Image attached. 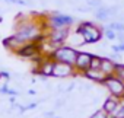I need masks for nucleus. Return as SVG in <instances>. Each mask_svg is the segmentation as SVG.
I'll list each match as a JSON object with an SVG mask.
<instances>
[{
	"label": "nucleus",
	"instance_id": "2eb2a0df",
	"mask_svg": "<svg viewBox=\"0 0 124 118\" xmlns=\"http://www.w3.org/2000/svg\"><path fill=\"white\" fill-rule=\"evenodd\" d=\"M104 37H107V39H117V32L112 29V28H109L108 25L104 28Z\"/></svg>",
	"mask_w": 124,
	"mask_h": 118
},
{
	"label": "nucleus",
	"instance_id": "393cba45",
	"mask_svg": "<svg viewBox=\"0 0 124 118\" xmlns=\"http://www.w3.org/2000/svg\"><path fill=\"white\" fill-rule=\"evenodd\" d=\"M0 77H2V74H0Z\"/></svg>",
	"mask_w": 124,
	"mask_h": 118
},
{
	"label": "nucleus",
	"instance_id": "f03ea898",
	"mask_svg": "<svg viewBox=\"0 0 124 118\" xmlns=\"http://www.w3.org/2000/svg\"><path fill=\"white\" fill-rule=\"evenodd\" d=\"M39 26L34 22H21L19 26H16V32L15 37H18L22 42H28V41H37L39 34Z\"/></svg>",
	"mask_w": 124,
	"mask_h": 118
},
{
	"label": "nucleus",
	"instance_id": "aec40b11",
	"mask_svg": "<svg viewBox=\"0 0 124 118\" xmlns=\"http://www.w3.org/2000/svg\"><path fill=\"white\" fill-rule=\"evenodd\" d=\"M114 52H124V42H118L117 45H112Z\"/></svg>",
	"mask_w": 124,
	"mask_h": 118
},
{
	"label": "nucleus",
	"instance_id": "423d86ee",
	"mask_svg": "<svg viewBox=\"0 0 124 118\" xmlns=\"http://www.w3.org/2000/svg\"><path fill=\"white\" fill-rule=\"evenodd\" d=\"M75 73V66H70V64H66V63H61V61H55L54 63V72H53V76L54 77H69Z\"/></svg>",
	"mask_w": 124,
	"mask_h": 118
},
{
	"label": "nucleus",
	"instance_id": "412c9836",
	"mask_svg": "<svg viewBox=\"0 0 124 118\" xmlns=\"http://www.w3.org/2000/svg\"><path fill=\"white\" fill-rule=\"evenodd\" d=\"M109 58H111V60H114V61L117 63V60L120 61V58H121V54H120V52H114V51H112V54L109 55Z\"/></svg>",
	"mask_w": 124,
	"mask_h": 118
},
{
	"label": "nucleus",
	"instance_id": "4468645a",
	"mask_svg": "<svg viewBox=\"0 0 124 118\" xmlns=\"http://www.w3.org/2000/svg\"><path fill=\"white\" fill-rule=\"evenodd\" d=\"M108 26L112 28L117 34H118V32H124V22H120V21H117V19L112 21V22H109Z\"/></svg>",
	"mask_w": 124,
	"mask_h": 118
},
{
	"label": "nucleus",
	"instance_id": "9d476101",
	"mask_svg": "<svg viewBox=\"0 0 124 118\" xmlns=\"http://www.w3.org/2000/svg\"><path fill=\"white\" fill-rule=\"evenodd\" d=\"M120 103H121V99H120V98H117V96H114V95H109V96L104 101L102 109H105V111L111 115V114H114V112L117 111V108L120 106Z\"/></svg>",
	"mask_w": 124,
	"mask_h": 118
},
{
	"label": "nucleus",
	"instance_id": "6e6552de",
	"mask_svg": "<svg viewBox=\"0 0 124 118\" xmlns=\"http://www.w3.org/2000/svg\"><path fill=\"white\" fill-rule=\"evenodd\" d=\"M16 54L21 55V57L31 58V57H34L35 54H38V45H37L35 41H32L31 44H25L23 47H21V48L16 51Z\"/></svg>",
	"mask_w": 124,
	"mask_h": 118
},
{
	"label": "nucleus",
	"instance_id": "20e7f679",
	"mask_svg": "<svg viewBox=\"0 0 124 118\" xmlns=\"http://www.w3.org/2000/svg\"><path fill=\"white\" fill-rule=\"evenodd\" d=\"M102 85L107 88V90L109 92V95H114V96H117L120 99L124 98V82L118 76H115V74L107 76V79L104 80Z\"/></svg>",
	"mask_w": 124,
	"mask_h": 118
},
{
	"label": "nucleus",
	"instance_id": "a211bd4d",
	"mask_svg": "<svg viewBox=\"0 0 124 118\" xmlns=\"http://www.w3.org/2000/svg\"><path fill=\"white\" fill-rule=\"evenodd\" d=\"M91 118H109V114H108L105 109H102V108H101V109H98V111L91 117Z\"/></svg>",
	"mask_w": 124,
	"mask_h": 118
},
{
	"label": "nucleus",
	"instance_id": "5701e85b",
	"mask_svg": "<svg viewBox=\"0 0 124 118\" xmlns=\"http://www.w3.org/2000/svg\"><path fill=\"white\" fill-rule=\"evenodd\" d=\"M0 74H2V77H5V79H9L10 77V74L8 72H0Z\"/></svg>",
	"mask_w": 124,
	"mask_h": 118
},
{
	"label": "nucleus",
	"instance_id": "b1692460",
	"mask_svg": "<svg viewBox=\"0 0 124 118\" xmlns=\"http://www.w3.org/2000/svg\"><path fill=\"white\" fill-rule=\"evenodd\" d=\"M53 115H54V112H47V114H45V117H48V118L53 117Z\"/></svg>",
	"mask_w": 124,
	"mask_h": 118
},
{
	"label": "nucleus",
	"instance_id": "f257e3e1",
	"mask_svg": "<svg viewBox=\"0 0 124 118\" xmlns=\"http://www.w3.org/2000/svg\"><path fill=\"white\" fill-rule=\"evenodd\" d=\"M76 32H79L83 37L85 44L98 42L104 37V28L98 26L93 22H80L79 26H78V29H76Z\"/></svg>",
	"mask_w": 124,
	"mask_h": 118
},
{
	"label": "nucleus",
	"instance_id": "dca6fc26",
	"mask_svg": "<svg viewBox=\"0 0 124 118\" xmlns=\"http://www.w3.org/2000/svg\"><path fill=\"white\" fill-rule=\"evenodd\" d=\"M101 63H102V57H99V55H92L91 69H101Z\"/></svg>",
	"mask_w": 124,
	"mask_h": 118
},
{
	"label": "nucleus",
	"instance_id": "f8f14e48",
	"mask_svg": "<svg viewBox=\"0 0 124 118\" xmlns=\"http://www.w3.org/2000/svg\"><path fill=\"white\" fill-rule=\"evenodd\" d=\"M54 63L55 60H47L39 66V76H53L54 72Z\"/></svg>",
	"mask_w": 124,
	"mask_h": 118
},
{
	"label": "nucleus",
	"instance_id": "6ab92c4d",
	"mask_svg": "<svg viewBox=\"0 0 124 118\" xmlns=\"http://www.w3.org/2000/svg\"><path fill=\"white\" fill-rule=\"evenodd\" d=\"M86 3H88V6H91L93 9H98V7H102L104 6L102 0H86Z\"/></svg>",
	"mask_w": 124,
	"mask_h": 118
},
{
	"label": "nucleus",
	"instance_id": "39448f33",
	"mask_svg": "<svg viewBox=\"0 0 124 118\" xmlns=\"http://www.w3.org/2000/svg\"><path fill=\"white\" fill-rule=\"evenodd\" d=\"M75 23V18L69 16V15H63L60 12H53L48 18V26L51 28H66V26H72Z\"/></svg>",
	"mask_w": 124,
	"mask_h": 118
},
{
	"label": "nucleus",
	"instance_id": "7ed1b4c3",
	"mask_svg": "<svg viewBox=\"0 0 124 118\" xmlns=\"http://www.w3.org/2000/svg\"><path fill=\"white\" fill-rule=\"evenodd\" d=\"M79 51H76L73 47H67V45H61L57 50L53 51L51 58L55 61H61V63H66L70 66L76 64V58H78Z\"/></svg>",
	"mask_w": 124,
	"mask_h": 118
},
{
	"label": "nucleus",
	"instance_id": "0eeeda50",
	"mask_svg": "<svg viewBox=\"0 0 124 118\" xmlns=\"http://www.w3.org/2000/svg\"><path fill=\"white\" fill-rule=\"evenodd\" d=\"M91 60H92V54L85 52V51H79L78 58H76L75 69H76V70H79V72L83 74L88 69H91Z\"/></svg>",
	"mask_w": 124,
	"mask_h": 118
},
{
	"label": "nucleus",
	"instance_id": "9b49d317",
	"mask_svg": "<svg viewBox=\"0 0 124 118\" xmlns=\"http://www.w3.org/2000/svg\"><path fill=\"white\" fill-rule=\"evenodd\" d=\"M115 67H117V63L114 60H111L109 57H102V63H101V70L109 76V74H115Z\"/></svg>",
	"mask_w": 124,
	"mask_h": 118
},
{
	"label": "nucleus",
	"instance_id": "f3484780",
	"mask_svg": "<svg viewBox=\"0 0 124 118\" xmlns=\"http://www.w3.org/2000/svg\"><path fill=\"white\" fill-rule=\"evenodd\" d=\"M115 76H118V77L124 82V64L117 63V67H115Z\"/></svg>",
	"mask_w": 124,
	"mask_h": 118
},
{
	"label": "nucleus",
	"instance_id": "1a4fd4ad",
	"mask_svg": "<svg viewBox=\"0 0 124 118\" xmlns=\"http://www.w3.org/2000/svg\"><path fill=\"white\" fill-rule=\"evenodd\" d=\"M85 77H88L89 80L92 82H96V83H104V80L107 79V74L101 70V69H88L85 73H83Z\"/></svg>",
	"mask_w": 124,
	"mask_h": 118
},
{
	"label": "nucleus",
	"instance_id": "4be33fe9",
	"mask_svg": "<svg viewBox=\"0 0 124 118\" xmlns=\"http://www.w3.org/2000/svg\"><path fill=\"white\" fill-rule=\"evenodd\" d=\"M5 2L15 3V5H28V2H23V0H5Z\"/></svg>",
	"mask_w": 124,
	"mask_h": 118
},
{
	"label": "nucleus",
	"instance_id": "ddd939ff",
	"mask_svg": "<svg viewBox=\"0 0 124 118\" xmlns=\"http://www.w3.org/2000/svg\"><path fill=\"white\" fill-rule=\"evenodd\" d=\"M93 15H95V18H96L99 22H107V21L111 19L109 12H108V6H102V7L95 9V10H93Z\"/></svg>",
	"mask_w": 124,
	"mask_h": 118
}]
</instances>
